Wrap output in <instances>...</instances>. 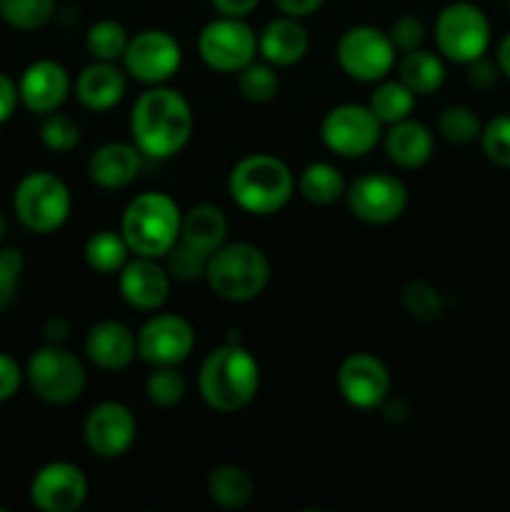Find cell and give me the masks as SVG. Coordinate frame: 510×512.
<instances>
[{
  "label": "cell",
  "instance_id": "obj_50",
  "mask_svg": "<svg viewBox=\"0 0 510 512\" xmlns=\"http://www.w3.org/2000/svg\"><path fill=\"white\" fill-rule=\"evenodd\" d=\"M508 13H510V0H508Z\"/></svg>",
  "mask_w": 510,
  "mask_h": 512
},
{
  "label": "cell",
  "instance_id": "obj_42",
  "mask_svg": "<svg viewBox=\"0 0 510 512\" xmlns=\"http://www.w3.org/2000/svg\"><path fill=\"white\" fill-rule=\"evenodd\" d=\"M23 378L25 373L18 365V360L10 358L8 353L0 350V403H5V400L18 395L20 385H23Z\"/></svg>",
  "mask_w": 510,
  "mask_h": 512
},
{
  "label": "cell",
  "instance_id": "obj_41",
  "mask_svg": "<svg viewBox=\"0 0 510 512\" xmlns=\"http://www.w3.org/2000/svg\"><path fill=\"white\" fill-rule=\"evenodd\" d=\"M388 35L398 53H408V50L423 48L425 25L423 20L415 18V15H400V18L393 20Z\"/></svg>",
  "mask_w": 510,
  "mask_h": 512
},
{
  "label": "cell",
  "instance_id": "obj_46",
  "mask_svg": "<svg viewBox=\"0 0 510 512\" xmlns=\"http://www.w3.org/2000/svg\"><path fill=\"white\" fill-rule=\"evenodd\" d=\"M260 0H210L218 15H228V18H248Z\"/></svg>",
  "mask_w": 510,
  "mask_h": 512
},
{
  "label": "cell",
  "instance_id": "obj_4",
  "mask_svg": "<svg viewBox=\"0 0 510 512\" xmlns=\"http://www.w3.org/2000/svg\"><path fill=\"white\" fill-rule=\"evenodd\" d=\"M183 210L160 190L140 193L125 205L120 218V233L130 245L133 255L140 258H163L180 238Z\"/></svg>",
  "mask_w": 510,
  "mask_h": 512
},
{
  "label": "cell",
  "instance_id": "obj_24",
  "mask_svg": "<svg viewBox=\"0 0 510 512\" xmlns=\"http://www.w3.org/2000/svg\"><path fill=\"white\" fill-rule=\"evenodd\" d=\"M308 45L310 38L305 25L288 15L270 20L258 33V55L275 68H290L300 63L308 53Z\"/></svg>",
  "mask_w": 510,
  "mask_h": 512
},
{
  "label": "cell",
  "instance_id": "obj_28",
  "mask_svg": "<svg viewBox=\"0 0 510 512\" xmlns=\"http://www.w3.org/2000/svg\"><path fill=\"white\" fill-rule=\"evenodd\" d=\"M345 190H348V183H345L343 173L333 163H325V160H315V163L305 165L298 175V193L310 205L328 208V205L345 198Z\"/></svg>",
  "mask_w": 510,
  "mask_h": 512
},
{
  "label": "cell",
  "instance_id": "obj_1",
  "mask_svg": "<svg viewBox=\"0 0 510 512\" xmlns=\"http://www.w3.org/2000/svg\"><path fill=\"white\" fill-rule=\"evenodd\" d=\"M195 115L188 98L168 85H150L130 110V138L143 158L168 160L188 148Z\"/></svg>",
  "mask_w": 510,
  "mask_h": 512
},
{
  "label": "cell",
  "instance_id": "obj_26",
  "mask_svg": "<svg viewBox=\"0 0 510 512\" xmlns=\"http://www.w3.org/2000/svg\"><path fill=\"white\" fill-rule=\"evenodd\" d=\"M395 70H398L400 83L410 93H415V98L438 93L445 83V58L433 50L415 48L408 53H400Z\"/></svg>",
  "mask_w": 510,
  "mask_h": 512
},
{
  "label": "cell",
  "instance_id": "obj_20",
  "mask_svg": "<svg viewBox=\"0 0 510 512\" xmlns=\"http://www.w3.org/2000/svg\"><path fill=\"white\" fill-rule=\"evenodd\" d=\"M85 355L90 363L108 373L130 368L138 355L135 333L120 320H100L85 333Z\"/></svg>",
  "mask_w": 510,
  "mask_h": 512
},
{
  "label": "cell",
  "instance_id": "obj_19",
  "mask_svg": "<svg viewBox=\"0 0 510 512\" xmlns=\"http://www.w3.org/2000/svg\"><path fill=\"white\" fill-rule=\"evenodd\" d=\"M70 75L58 60L40 58L23 70L18 80L20 103L33 115H48L60 110L68 100Z\"/></svg>",
  "mask_w": 510,
  "mask_h": 512
},
{
  "label": "cell",
  "instance_id": "obj_45",
  "mask_svg": "<svg viewBox=\"0 0 510 512\" xmlns=\"http://www.w3.org/2000/svg\"><path fill=\"white\" fill-rule=\"evenodd\" d=\"M275 8L280 10V15H288V18H310V15L318 13L323 8L325 0H273Z\"/></svg>",
  "mask_w": 510,
  "mask_h": 512
},
{
  "label": "cell",
  "instance_id": "obj_12",
  "mask_svg": "<svg viewBox=\"0 0 510 512\" xmlns=\"http://www.w3.org/2000/svg\"><path fill=\"white\" fill-rule=\"evenodd\" d=\"M183 65V48L168 30L148 28L128 40L123 70L143 85H165Z\"/></svg>",
  "mask_w": 510,
  "mask_h": 512
},
{
  "label": "cell",
  "instance_id": "obj_35",
  "mask_svg": "<svg viewBox=\"0 0 510 512\" xmlns=\"http://www.w3.org/2000/svg\"><path fill=\"white\" fill-rule=\"evenodd\" d=\"M438 135L448 143L465 145L473 143V140L480 138V130H483V123H480L478 113L468 105H448L443 113L438 115Z\"/></svg>",
  "mask_w": 510,
  "mask_h": 512
},
{
  "label": "cell",
  "instance_id": "obj_37",
  "mask_svg": "<svg viewBox=\"0 0 510 512\" xmlns=\"http://www.w3.org/2000/svg\"><path fill=\"white\" fill-rule=\"evenodd\" d=\"M40 140L53 153H70L78 148L80 143V125L78 120L70 118L65 113H48L43 115V125H40Z\"/></svg>",
  "mask_w": 510,
  "mask_h": 512
},
{
  "label": "cell",
  "instance_id": "obj_5",
  "mask_svg": "<svg viewBox=\"0 0 510 512\" xmlns=\"http://www.w3.org/2000/svg\"><path fill=\"white\" fill-rule=\"evenodd\" d=\"M205 283L220 300L250 303L270 283V260L253 243H225L210 255Z\"/></svg>",
  "mask_w": 510,
  "mask_h": 512
},
{
  "label": "cell",
  "instance_id": "obj_49",
  "mask_svg": "<svg viewBox=\"0 0 510 512\" xmlns=\"http://www.w3.org/2000/svg\"><path fill=\"white\" fill-rule=\"evenodd\" d=\"M5 230H8V220H5V215H3V213H0V240H3Z\"/></svg>",
  "mask_w": 510,
  "mask_h": 512
},
{
  "label": "cell",
  "instance_id": "obj_11",
  "mask_svg": "<svg viewBox=\"0 0 510 512\" xmlns=\"http://www.w3.org/2000/svg\"><path fill=\"white\" fill-rule=\"evenodd\" d=\"M320 140L338 158H363L383 140V123L368 105L340 103L325 113Z\"/></svg>",
  "mask_w": 510,
  "mask_h": 512
},
{
  "label": "cell",
  "instance_id": "obj_14",
  "mask_svg": "<svg viewBox=\"0 0 510 512\" xmlns=\"http://www.w3.org/2000/svg\"><path fill=\"white\" fill-rule=\"evenodd\" d=\"M138 358L153 368H178L195 348V330L183 315L158 313L135 333Z\"/></svg>",
  "mask_w": 510,
  "mask_h": 512
},
{
  "label": "cell",
  "instance_id": "obj_7",
  "mask_svg": "<svg viewBox=\"0 0 510 512\" xmlns=\"http://www.w3.org/2000/svg\"><path fill=\"white\" fill-rule=\"evenodd\" d=\"M25 380L35 398L48 405H70L83 395L88 375L75 353L60 343H48L33 350L25 365Z\"/></svg>",
  "mask_w": 510,
  "mask_h": 512
},
{
  "label": "cell",
  "instance_id": "obj_34",
  "mask_svg": "<svg viewBox=\"0 0 510 512\" xmlns=\"http://www.w3.org/2000/svg\"><path fill=\"white\" fill-rule=\"evenodd\" d=\"M400 305H403L410 318L420 320V323H433L445 313L443 293L435 285L425 283V280H413V283L403 285Z\"/></svg>",
  "mask_w": 510,
  "mask_h": 512
},
{
  "label": "cell",
  "instance_id": "obj_40",
  "mask_svg": "<svg viewBox=\"0 0 510 512\" xmlns=\"http://www.w3.org/2000/svg\"><path fill=\"white\" fill-rule=\"evenodd\" d=\"M25 270V255L18 248L0 250V310L8 308L18 295L20 278Z\"/></svg>",
  "mask_w": 510,
  "mask_h": 512
},
{
  "label": "cell",
  "instance_id": "obj_36",
  "mask_svg": "<svg viewBox=\"0 0 510 512\" xmlns=\"http://www.w3.org/2000/svg\"><path fill=\"white\" fill-rule=\"evenodd\" d=\"M210 255L200 253L198 248L188 245L185 240L178 238V243L160 258L165 265L168 275L180 283H193V280H205V270H208Z\"/></svg>",
  "mask_w": 510,
  "mask_h": 512
},
{
  "label": "cell",
  "instance_id": "obj_22",
  "mask_svg": "<svg viewBox=\"0 0 510 512\" xmlns=\"http://www.w3.org/2000/svg\"><path fill=\"white\" fill-rule=\"evenodd\" d=\"M143 153L133 143H105L88 158V175L98 188L123 190L138 178Z\"/></svg>",
  "mask_w": 510,
  "mask_h": 512
},
{
  "label": "cell",
  "instance_id": "obj_2",
  "mask_svg": "<svg viewBox=\"0 0 510 512\" xmlns=\"http://www.w3.org/2000/svg\"><path fill=\"white\" fill-rule=\"evenodd\" d=\"M260 390V365L238 338L205 355L198 373V393L215 413H240Z\"/></svg>",
  "mask_w": 510,
  "mask_h": 512
},
{
  "label": "cell",
  "instance_id": "obj_38",
  "mask_svg": "<svg viewBox=\"0 0 510 512\" xmlns=\"http://www.w3.org/2000/svg\"><path fill=\"white\" fill-rule=\"evenodd\" d=\"M148 400L158 408H173L188 393V383L175 368H155L145 383Z\"/></svg>",
  "mask_w": 510,
  "mask_h": 512
},
{
  "label": "cell",
  "instance_id": "obj_30",
  "mask_svg": "<svg viewBox=\"0 0 510 512\" xmlns=\"http://www.w3.org/2000/svg\"><path fill=\"white\" fill-rule=\"evenodd\" d=\"M368 108L373 110L375 118L383 125L400 123V120L410 118L415 108V93H410L398 78L395 80H380L378 88L370 95Z\"/></svg>",
  "mask_w": 510,
  "mask_h": 512
},
{
  "label": "cell",
  "instance_id": "obj_51",
  "mask_svg": "<svg viewBox=\"0 0 510 512\" xmlns=\"http://www.w3.org/2000/svg\"><path fill=\"white\" fill-rule=\"evenodd\" d=\"M0 512H5V508H0Z\"/></svg>",
  "mask_w": 510,
  "mask_h": 512
},
{
  "label": "cell",
  "instance_id": "obj_48",
  "mask_svg": "<svg viewBox=\"0 0 510 512\" xmlns=\"http://www.w3.org/2000/svg\"><path fill=\"white\" fill-rule=\"evenodd\" d=\"M495 60H498V68L505 78L510 80V33H505V38L500 40L498 53H495Z\"/></svg>",
  "mask_w": 510,
  "mask_h": 512
},
{
  "label": "cell",
  "instance_id": "obj_27",
  "mask_svg": "<svg viewBox=\"0 0 510 512\" xmlns=\"http://www.w3.org/2000/svg\"><path fill=\"white\" fill-rule=\"evenodd\" d=\"M208 495L218 508L243 510L253 503L255 480L240 465H218L208 473Z\"/></svg>",
  "mask_w": 510,
  "mask_h": 512
},
{
  "label": "cell",
  "instance_id": "obj_8",
  "mask_svg": "<svg viewBox=\"0 0 510 512\" xmlns=\"http://www.w3.org/2000/svg\"><path fill=\"white\" fill-rule=\"evenodd\" d=\"M435 48L450 63L468 65L483 58L490 48V20L483 10L468 0L445 5L435 18Z\"/></svg>",
  "mask_w": 510,
  "mask_h": 512
},
{
  "label": "cell",
  "instance_id": "obj_32",
  "mask_svg": "<svg viewBox=\"0 0 510 512\" xmlns=\"http://www.w3.org/2000/svg\"><path fill=\"white\" fill-rule=\"evenodd\" d=\"M238 90L245 100H250V103H270L280 90L278 68L265 63L263 58L253 60V63H248L238 73Z\"/></svg>",
  "mask_w": 510,
  "mask_h": 512
},
{
  "label": "cell",
  "instance_id": "obj_23",
  "mask_svg": "<svg viewBox=\"0 0 510 512\" xmlns=\"http://www.w3.org/2000/svg\"><path fill=\"white\" fill-rule=\"evenodd\" d=\"M383 148L390 163H395L398 168H423L435 153L433 130L420 120L405 118L383 130Z\"/></svg>",
  "mask_w": 510,
  "mask_h": 512
},
{
  "label": "cell",
  "instance_id": "obj_25",
  "mask_svg": "<svg viewBox=\"0 0 510 512\" xmlns=\"http://www.w3.org/2000/svg\"><path fill=\"white\" fill-rule=\"evenodd\" d=\"M180 240L198 248L200 253L213 255L220 245L228 243V218L213 203H198L183 213Z\"/></svg>",
  "mask_w": 510,
  "mask_h": 512
},
{
  "label": "cell",
  "instance_id": "obj_13",
  "mask_svg": "<svg viewBox=\"0 0 510 512\" xmlns=\"http://www.w3.org/2000/svg\"><path fill=\"white\" fill-rule=\"evenodd\" d=\"M353 218L365 225H390L408 208V188L390 173H365L345 190Z\"/></svg>",
  "mask_w": 510,
  "mask_h": 512
},
{
  "label": "cell",
  "instance_id": "obj_17",
  "mask_svg": "<svg viewBox=\"0 0 510 512\" xmlns=\"http://www.w3.org/2000/svg\"><path fill=\"white\" fill-rule=\"evenodd\" d=\"M88 498V478L65 460L43 465L30 480V500L43 512H75Z\"/></svg>",
  "mask_w": 510,
  "mask_h": 512
},
{
  "label": "cell",
  "instance_id": "obj_43",
  "mask_svg": "<svg viewBox=\"0 0 510 512\" xmlns=\"http://www.w3.org/2000/svg\"><path fill=\"white\" fill-rule=\"evenodd\" d=\"M500 68H498V60H490V58H478L473 63H468V83L478 90H490L495 88V83L500 80Z\"/></svg>",
  "mask_w": 510,
  "mask_h": 512
},
{
  "label": "cell",
  "instance_id": "obj_9",
  "mask_svg": "<svg viewBox=\"0 0 510 512\" xmlns=\"http://www.w3.org/2000/svg\"><path fill=\"white\" fill-rule=\"evenodd\" d=\"M335 58L348 78L358 83H380L393 73L398 50L385 30L375 25H353L340 35Z\"/></svg>",
  "mask_w": 510,
  "mask_h": 512
},
{
  "label": "cell",
  "instance_id": "obj_18",
  "mask_svg": "<svg viewBox=\"0 0 510 512\" xmlns=\"http://www.w3.org/2000/svg\"><path fill=\"white\" fill-rule=\"evenodd\" d=\"M170 275L158 258H140L125 263L118 273V288L125 303L143 313H155L168 303Z\"/></svg>",
  "mask_w": 510,
  "mask_h": 512
},
{
  "label": "cell",
  "instance_id": "obj_31",
  "mask_svg": "<svg viewBox=\"0 0 510 512\" xmlns=\"http://www.w3.org/2000/svg\"><path fill=\"white\" fill-rule=\"evenodd\" d=\"M128 40L130 35L123 23H118V20L113 18H103L88 28V33H85V48H88L93 60L118 63V60H123Z\"/></svg>",
  "mask_w": 510,
  "mask_h": 512
},
{
  "label": "cell",
  "instance_id": "obj_15",
  "mask_svg": "<svg viewBox=\"0 0 510 512\" xmlns=\"http://www.w3.org/2000/svg\"><path fill=\"white\" fill-rule=\"evenodd\" d=\"M83 438L95 458L115 460L133 448L138 438V420L125 403L103 400L85 418Z\"/></svg>",
  "mask_w": 510,
  "mask_h": 512
},
{
  "label": "cell",
  "instance_id": "obj_10",
  "mask_svg": "<svg viewBox=\"0 0 510 512\" xmlns=\"http://www.w3.org/2000/svg\"><path fill=\"white\" fill-rule=\"evenodd\" d=\"M198 55L215 73L238 75L258 55V33L245 18L218 15L200 30Z\"/></svg>",
  "mask_w": 510,
  "mask_h": 512
},
{
  "label": "cell",
  "instance_id": "obj_39",
  "mask_svg": "<svg viewBox=\"0 0 510 512\" xmlns=\"http://www.w3.org/2000/svg\"><path fill=\"white\" fill-rule=\"evenodd\" d=\"M480 148L498 168H510V113L495 115L480 130Z\"/></svg>",
  "mask_w": 510,
  "mask_h": 512
},
{
  "label": "cell",
  "instance_id": "obj_16",
  "mask_svg": "<svg viewBox=\"0 0 510 512\" xmlns=\"http://www.w3.org/2000/svg\"><path fill=\"white\" fill-rule=\"evenodd\" d=\"M335 383L350 408L375 410L390 393V370L378 355L353 353L340 363Z\"/></svg>",
  "mask_w": 510,
  "mask_h": 512
},
{
  "label": "cell",
  "instance_id": "obj_29",
  "mask_svg": "<svg viewBox=\"0 0 510 512\" xmlns=\"http://www.w3.org/2000/svg\"><path fill=\"white\" fill-rule=\"evenodd\" d=\"M85 263L100 275H118L130 260L133 250L120 230H98L85 243Z\"/></svg>",
  "mask_w": 510,
  "mask_h": 512
},
{
  "label": "cell",
  "instance_id": "obj_3",
  "mask_svg": "<svg viewBox=\"0 0 510 512\" xmlns=\"http://www.w3.org/2000/svg\"><path fill=\"white\" fill-rule=\"evenodd\" d=\"M228 193L245 213L275 215L293 198L295 175L278 155H245L230 170Z\"/></svg>",
  "mask_w": 510,
  "mask_h": 512
},
{
  "label": "cell",
  "instance_id": "obj_6",
  "mask_svg": "<svg viewBox=\"0 0 510 512\" xmlns=\"http://www.w3.org/2000/svg\"><path fill=\"white\" fill-rule=\"evenodd\" d=\"M13 210L20 225L28 228L30 233L50 235L58 233L68 223L70 210H73V195L55 173L35 170L15 185Z\"/></svg>",
  "mask_w": 510,
  "mask_h": 512
},
{
  "label": "cell",
  "instance_id": "obj_47",
  "mask_svg": "<svg viewBox=\"0 0 510 512\" xmlns=\"http://www.w3.org/2000/svg\"><path fill=\"white\" fill-rule=\"evenodd\" d=\"M68 330H70V325L65 323V318L55 315V318H50L48 323H45L43 333H45V340H48V343H63V340L68 338Z\"/></svg>",
  "mask_w": 510,
  "mask_h": 512
},
{
  "label": "cell",
  "instance_id": "obj_33",
  "mask_svg": "<svg viewBox=\"0 0 510 512\" xmlns=\"http://www.w3.org/2000/svg\"><path fill=\"white\" fill-rule=\"evenodd\" d=\"M55 15V0H0V18L15 30L33 33L50 23Z\"/></svg>",
  "mask_w": 510,
  "mask_h": 512
},
{
  "label": "cell",
  "instance_id": "obj_44",
  "mask_svg": "<svg viewBox=\"0 0 510 512\" xmlns=\"http://www.w3.org/2000/svg\"><path fill=\"white\" fill-rule=\"evenodd\" d=\"M20 103L18 85L13 83V78H8L5 73H0V125L8 123L15 115V108Z\"/></svg>",
  "mask_w": 510,
  "mask_h": 512
},
{
  "label": "cell",
  "instance_id": "obj_21",
  "mask_svg": "<svg viewBox=\"0 0 510 512\" xmlns=\"http://www.w3.org/2000/svg\"><path fill=\"white\" fill-rule=\"evenodd\" d=\"M128 90V78L118 63H105V60H93L85 65L75 78V98L85 110L93 113H105L113 110Z\"/></svg>",
  "mask_w": 510,
  "mask_h": 512
}]
</instances>
